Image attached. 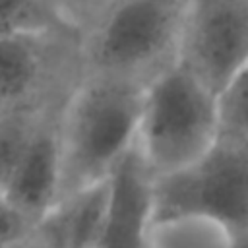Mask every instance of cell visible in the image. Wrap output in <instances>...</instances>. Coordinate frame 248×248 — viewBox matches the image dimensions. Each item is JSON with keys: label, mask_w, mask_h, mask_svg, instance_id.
Here are the masks:
<instances>
[{"label": "cell", "mask_w": 248, "mask_h": 248, "mask_svg": "<svg viewBox=\"0 0 248 248\" xmlns=\"http://www.w3.org/2000/svg\"><path fill=\"white\" fill-rule=\"evenodd\" d=\"M186 0H108L79 31L81 76L145 89L178 64Z\"/></svg>", "instance_id": "6da1fadb"}, {"label": "cell", "mask_w": 248, "mask_h": 248, "mask_svg": "<svg viewBox=\"0 0 248 248\" xmlns=\"http://www.w3.org/2000/svg\"><path fill=\"white\" fill-rule=\"evenodd\" d=\"M141 97L143 89L132 83L79 78L60 110V200L108 180L134 149Z\"/></svg>", "instance_id": "7a4b0ae2"}, {"label": "cell", "mask_w": 248, "mask_h": 248, "mask_svg": "<svg viewBox=\"0 0 248 248\" xmlns=\"http://www.w3.org/2000/svg\"><path fill=\"white\" fill-rule=\"evenodd\" d=\"M217 136V95L180 64L143 89L134 147L153 178L188 167Z\"/></svg>", "instance_id": "3957f363"}, {"label": "cell", "mask_w": 248, "mask_h": 248, "mask_svg": "<svg viewBox=\"0 0 248 248\" xmlns=\"http://www.w3.org/2000/svg\"><path fill=\"white\" fill-rule=\"evenodd\" d=\"M203 217L234 238L248 229V147L217 138L188 167L153 178V221Z\"/></svg>", "instance_id": "277c9868"}, {"label": "cell", "mask_w": 248, "mask_h": 248, "mask_svg": "<svg viewBox=\"0 0 248 248\" xmlns=\"http://www.w3.org/2000/svg\"><path fill=\"white\" fill-rule=\"evenodd\" d=\"M79 78V31L0 33V108L62 101Z\"/></svg>", "instance_id": "5b68a950"}, {"label": "cell", "mask_w": 248, "mask_h": 248, "mask_svg": "<svg viewBox=\"0 0 248 248\" xmlns=\"http://www.w3.org/2000/svg\"><path fill=\"white\" fill-rule=\"evenodd\" d=\"M248 62V0H186L178 64L215 95Z\"/></svg>", "instance_id": "8992f818"}, {"label": "cell", "mask_w": 248, "mask_h": 248, "mask_svg": "<svg viewBox=\"0 0 248 248\" xmlns=\"http://www.w3.org/2000/svg\"><path fill=\"white\" fill-rule=\"evenodd\" d=\"M64 103L66 101L45 112L6 190L2 192L35 227H39L60 200V110Z\"/></svg>", "instance_id": "52a82bcc"}, {"label": "cell", "mask_w": 248, "mask_h": 248, "mask_svg": "<svg viewBox=\"0 0 248 248\" xmlns=\"http://www.w3.org/2000/svg\"><path fill=\"white\" fill-rule=\"evenodd\" d=\"M110 178L62 198L37 231L54 248H97L107 225Z\"/></svg>", "instance_id": "ba28073f"}, {"label": "cell", "mask_w": 248, "mask_h": 248, "mask_svg": "<svg viewBox=\"0 0 248 248\" xmlns=\"http://www.w3.org/2000/svg\"><path fill=\"white\" fill-rule=\"evenodd\" d=\"M62 101L27 103L0 108V192L6 190L45 112Z\"/></svg>", "instance_id": "9c48e42d"}, {"label": "cell", "mask_w": 248, "mask_h": 248, "mask_svg": "<svg viewBox=\"0 0 248 248\" xmlns=\"http://www.w3.org/2000/svg\"><path fill=\"white\" fill-rule=\"evenodd\" d=\"M232 236L225 227L203 217H172L153 221L147 248H231Z\"/></svg>", "instance_id": "30bf717a"}, {"label": "cell", "mask_w": 248, "mask_h": 248, "mask_svg": "<svg viewBox=\"0 0 248 248\" xmlns=\"http://www.w3.org/2000/svg\"><path fill=\"white\" fill-rule=\"evenodd\" d=\"M79 31L60 0H0V33Z\"/></svg>", "instance_id": "8fae6325"}, {"label": "cell", "mask_w": 248, "mask_h": 248, "mask_svg": "<svg viewBox=\"0 0 248 248\" xmlns=\"http://www.w3.org/2000/svg\"><path fill=\"white\" fill-rule=\"evenodd\" d=\"M217 138L248 147V62L217 93Z\"/></svg>", "instance_id": "7c38bea8"}, {"label": "cell", "mask_w": 248, "mask_h": 248, "mask_svg": "<svg viewBox=\"0 0 248 248\" xmlns=\"http://www.w3.org/2000/svg\"><path fill=\"white\" fill-rule=\"evenodd\" d=\"M37 227L0 192V248H14Z\"/></svg>", "instance_id": "4fadbf2b"}, {"label": "cell", "mask_w": 248, "mask_h": 248, "mask_svg": "<svg viewBox=\"0 0 248 248\" xmlns=\"http://www.w3.org/2000/svg\"><path fill=\"white\" fill-rule=\"evenodd\" d=\"M108 0H60L70 21L81 31L107 4Z\"/></svg>", "instance_id": "5bb4252c"}, {"label": "cell", "mask_w": 248, "mask_h": 248, "mask_svg": "<svg viewBox=\"0 0 248 248\" xmlns=\"http://www.w3.org/2000/svg\"><path fill=\"white\" fill-rule=\"evenodd\" d=\"M97 248H147V240L112 236V238H103Z\"/></svg>", "instance_id": "9a60e30c"}, {"label": "cell", "mask_w": 248, "mask_h": 248, "mask_svg": "<svg viewBox=\"0 0 248 248\" xmlns=\"http://www.w3.org/2000/svg\"><path fill=\"white\" fill-rule=\"evenodd\" d=\"M14 248H54V246H52V244H50V242H48V240L35 229L25 240H21L19 244H16Z\"/></svg>", "instance_id": "2e32d148"}, {"label": "cell", "mask_w": 248, "mask_h": 248, "mask_svg": "<svg viewBox=\"0 0 248 248\" xmlns=\"http://www.w3.org/2000/svg\"><path fill=\"white\" fill-rule=\"evenodd\" d=\"M231 248H248V229L232 238V246Z\"/></svg>", "instance_id": "e0dca14e"}]
</instances>
